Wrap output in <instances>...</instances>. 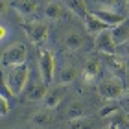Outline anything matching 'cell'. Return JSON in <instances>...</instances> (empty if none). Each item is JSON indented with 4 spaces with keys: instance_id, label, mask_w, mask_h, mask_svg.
Wrapping results in <instances>:
<instances>
[{
    "instance_id": "ac0fdd59",
    "label": "cell",
    "mask_w": 129,
    "mask_h": 129,
    "mask_svg": "<svg viewBox=\"0 0 129 129\" xmlns=\"http://www.w3.org/2000/svg\"><path fill=\"white\" fill-rule=\"evenodd\" d=\"M63 17V6L59 2H48L44 6V19L46 20H59Z\"/></svg>"
},
{
    "instance_id": "7402d4cb",
    "label": "cell",
    "mask_w": 129,
    "mask_h": 129,
    "mask_svg": "<svg viewBox=\"0 0 129 129\" xmlns=\"http://www.w3.org/2000/svg\"><path fill=\"white\" fill-rule=\"evenodd\" d=\"M116 113H120V103L116 100H107V103L100 109V116L102 118H109V116H113Z\"/></svg>"
},
{
    "instance_id": "5bb4252c",
    "label": "cell",
    "mask_w": 129,
    "mask_h": 129,
    "mask_svg": "<svg viewBox=\"0 0 129 129\" xmlns=\"http://www.w3.org/2000/svg\"><path fill=\"white\" fill-rule=\"evenodd\" d=\"M98 74H100V64H98V61H94V59L85 61L83 68H81V76H83L85 83H92V81L98 78Z\"/></svg>"
},
{
    "instance_id": "5b68a950",
    "label": "cell",
    "mask_w": 129,
    "mask_h": 129,
    "mask_svg": "<svg viewBox=\"0 0 129 129\" xmlns=\"http://www.w3.org/2000/svg\"><path fill=\"white\" fill-rule=\"evenodd\" d=\"M39 72L46 81V85H52L54 81V72H55V59L50 50L41 48L39 50Z\"/></svg>"
},
{
    "instance_id": "8fae6325",
    "label": "cell",
    "mask_w": 129,
    "mask_h": 129,
    "mask_svg": "<svg viewBox=\"0 0 129 129\" xmlns=\"http://www.w3.org/2000/svg\"><path fill=\"white\" fill-rule=\"evenodd\" d=\"M111 33H113V41L116 46H122L124 43H127L129 41V20L125 19L122 24L111 28Z\"/></svg>"
},
{
    "instance_id": "d6986e66",
    "label": "cell",
    "mask_w": 129,
    "mask_h": 129,
    "mask_svg": "<svg viewBox=\"0 0 129 129\" xmlns=\"http://www.w3.org/2000/svg\"><path fill=\"white\" fill-rule=\"evenodd\" d=\"M57 79H59V85H70V83H74L76 79H78V68L76 67H64L59 76H57Z\"/></svg>"
},
{
    "instance_id": "d4e9b609",
    "label": "cell",
    "mask_w": 129,
    "mask_h": 129,
    "mask_svg": "<svg viewBox=\"0 0 129 129\" xmlns=\"http://www.w3.org/2000/svg\"><path fill=\"white\" fill-rule=\"evenodd\" d=\"M0 113H2V116H6L9 113V102H8L6 94H0Z\"/></svg>"
},
{
    "instance_id": "83f0119b",
    "label": "cell",
    "mask_w": 129,
    "mask_h": 129,
    "mask_svg": "<svg viewBox=\"0 0 129 129\" xmlns=\"http://www.w3.org/2000/svg\"><path fill=\"white\" fill-rule=\"evenodd\" d=\"M122 102H124V103L127 105V107H129V92H125V94L122 96Z\"/></svg>"
},
{
    "instance_id": "6da1fadb",
    "label": "cell",
    "mask_w": 129,
    "mask_h": 129,
    "mask_svg": "<svg viewBox=\"0 0 129 129\" xmlns=\"http://www.w3.org/2000/svg\"><path fill=\"white\" fill-rule=\"evenodd\" d=\"M28 81H30V68L28 64H19V67H13V68H8L6 72V78H4V85L8 87V90L11 92V96H19L22 94V90L26 89Z\"/></svg>"
},
{
    "instance_id": "52a82bcc",
    "label": "cell",
    "mask_w": 129,
    "mask_h": 129,
    "mask_svg": "<svg viewBox=\"0 0 129 129\" xmlns=\"http://www.w3.org/2000/svg\"><path fill=\"white\" fill-rule=\"evenodd\" d=\"M94 46L98 52H102L103 55H118V46L114 44L113 41V33H111V28L109 30L102 31L100 35L94 37Z\"/></svg>"
},
{
    "instance_id": "603a6c76",
    "label": "cell",
    "mask_w": 129,
    "mask_h": 129,
    "mask_svg": "<svg viewBox=\"0 0 129 129\" xmlns=\"http://www.w3.org/2000/svg\"><path fill=\"white\" fill-rule=\"evenodd\" d=\"M68 129H94V122L92 118H76V120H70L68 122Z\"/></svg>"
},
{
    "instance_id": "f1b7e54d",
    "label": "cell",
    "mask_w": 129,
    "mask_h": 129,
    "mask_svg": "<svg viewBox=\"0 0 129 129\" xmlns=\"http://www.w3.org/2000/svg\"><path fill=\"white\" fill-rule=\"evenodd\" d=\"M125 9L129 11V0H125Z\"/></svg>"
},
{
    "instance_id": "f546056e",
    "label": "cell",
    "mask_w": 129,
    "mask_h": 129,
    "mask_svg": "<svg viewBox=\"0 0 129 129\" xmlns=\"http://www.w3.org/2000/svg\"><path fill=\"white\" fill-rule=\"evenodd\" d=\"M127 120H129V111H127Z\"/></svg>"
},
{
    "instance_id": "4316f807",
    "label": "cell",
    "mask_w": 129,
    "mask_h": 129,
    "mask_svg": "<svg viewBox=\"0 0 129 129\" xmlns=\"http://www.w3.org/2000/svg\"><path fill=\"white\" fill-rule=\"evenodd\" d=\"M6 35H8V30H6V26L0 28V39H6Z\"/></svg>"
},
{
    "instance_id": "7a4b0ae2",
    "label": "cell",
    "mask_w": 129,
    "mask_h": 129,
    "mask_svg": "<svg viewBox=\"0 0 129 129\" xmlns=\"http://www.w3.org/2000/svg\"><path fill=\"white\" fill-rule=\"evenodd\" d=\"M26 63V46L22 43H13L4 50L2 54V64L4 68H13Z\"/></svg>"
},
{
    "instance_id": "cb8c5ba5",
    "label": "cell",
    "mask_w": 129,
    "mask_h": 129,
    "mask_svg": "<svg viewBox=\"0 0 129 129\" xmlns=\"http://www.w3.org/2000/svg\"><path fill=\"white\" fill-rule=\"evenodd\" d=\"M96 4L102 9H114L116 6L120 4V0H96Z\"/></svg>"
},
{
    "instance_id": "4fadbf2b",
    "label": "cell",
    "mask_w": 129,
    "mask_h": 129,
    "mask_svg": "<svg viewBox=\"0 0 129 129\" xmlns=\"http://www.w3.org/2000/svg\"><path fill=\"white\" fill-rule=\"evenodd\" d=\"M63 43H64V46H67L68 50L76 52V50H79L81 46H83L85 39H83V35H81L78 30H70V31H67V33H64Z\"/></svg>"
},
{
    "instance_id": "9a60e30c",
    "label": "cell",
    "mask_w": 129,
    "mask_h": 129,
    "mask_svg": "<svg viewBox=\"0 0 129 129\" xmlns=\"http://www.w3.org/2000/svg\"><path fill=\"white\" fill-rule=\"evenodd\" d=\"M107 64H109V70L116 76V78H124V74L127 70L124 59H120L118 55H107Z\"/></svg>"
},
{
    "instance_id": "30bf717a",
    "label": "cell",
    "mask_w": 129,
    "mask_h": 129,
    "mask_svg": "<svg viewBox=\"0 0 129 129\" xmlns=\"http://www.w3.org/2000/svg\"><path fill=\"white\" fill-rule=\"evenodd\" d=\"M92 13H94L100 20H103L109 28H114V26H118L125 20V17L116 13V9H96V11H92Z\"/></svg>"
},
{
    "instance_id": "44dd1931",
    "label": "cell",
    "mask_w": 129,
    "mask_h": 129,
    "mask_svg": "<svg viewBox=\"0 0 129 129\" xmlns=\"http://www.w3.org/2000/svg\"><path fill=\"white\" fill-rule=\"evenodd\" d=\"M127 114H122V113H116L113 116L107 118V127L109 129H124L127 125Z\"/></svg>"
},
{
    "instance_id": "9c48e42d",
    "label": "cell",
    "mask_w": 129,
    "mask_h": 129,
    "mask_svg": "<svg viewBox=\"0 0 129 129\" xmlns=\"http://www.w3.org/2000/svg\"><path fill=\"white\" fill-rule=\"evenodd\" d=\"M83 22H85L87 33H89V35H92V37H96V35H100L102 31L109 30V26L105 24L103 20H100L98 17H96L94 13H92V11H89V13H87V17L83 19Z\"/></svg>"
},
{
    "instance_id": "484cf974",
    "label": "cell",
    "mask_w": 129,
    "mask_h": 129,
    "mask_svg": "<svg viewBox=\"0 0 129 129\" xmlns=\"http://www.w3.org/2000/svg\"><path fill=\"white\" fill-rule=\"evenodd\" d=\"M118 54H122L124 57H129V41L124 43L122 46H118Z\"/></svg>"
},
{
    "instance_id": "e0dca14e",
    "label": "cell",
    "mask_w": 129,
    "mask_h": 129,
    "mask_svg": "<svg viewBox=\"0 0 129 129\" xmlns=\"http://www.w3.org/2000/svg\"><path fill=\"white\" fill-rule=\"evenodd\" d=\"M31 124L33 125H37V127H46V125H50L52 124V113H50V109H41L37 111V113H33L31 114Z\"/></svg>"
},
{
    "instance_id": "7c38bea8",
    "label": "cell",
    "mask_w": 129,
    "mask_h": 129,
    "mask_svg": "<svg viewBox=\"0 0 129 129\" xmlns=\"http://www.w3.org/2000/svg\"><path fill=\"white\" fill-rule=\"evenodd\" d=\"M11 6H13V9L20 17H30V15L35 13V9H37V2H35V0H13Z\"/></svg>"
},
{
    "instance_id": "4dcf8cb0",
    "label": "cell",
    "mask_w": 129,
    "mask_h": 129,
    "mask_svg": "<svg viewBox=\"0 0 129 129\" xmlns=\"http://www.w3.org/2000/svg\"><path fill=\"white\" fill-rule=\"evenodd\" d=\"M103 129H109V127H103Z\"/></svg>"
},
{
    "instance_id": "277c9868",
    "label": "cell",
    "mask_w": 129,
    "mask_h": 129,
    "mask_svg": "<svg viewBox=\"0 0 129 129\" xmlns=\"http://www.w3.org/2000/svg\"><path fill=\"white\" fill-rule=\"evenodd\" d=\"M22 30L26 31V35L30 37V41L33 44H44L48 39V24L46 22H39V20H31V22H24Z\"/></svg>"
},
{
    "instance_id": "2e32d148",
    "label": "cell",
    "mask_w": 129,
    "mask_h": 129,
    "mask_svg": "<svg viewBox=\"0 0 129 129\" xmlns=\"http://www.w3.org/2000/svg\"><path fill=\"white\" fill-rule=\"evenodd\" d=\"M63 2H64V6H67V8L72 11L76 17H79L81 20H83L85 17H87V13H89V11H87L85 0H63Z\"/></svg>"
},
{
    "instance_id": "3957f363",
    "label": "cell",
    "mask_w": 129,
    "mask_h": 129,
    "mask_svg": "<svg viewBox=\"0 0 129 129\" xmlns=\"http://www.w3.org/2000/svg\"><path fill=\"white\" fill-rule=\"evenodd\" d=\"M125 94V89H124V83H122V78H113L102 81L100 85V96L103 100H122V96Z\"/></svg>"
},
{
    "instance_id": "ba28073f",
    "label": "cell",
    "mask_w": 129,
    "mask_h": 129,
    "mask_svg": "<svg viewBox=\"0 0 129 129\" xmlns=\"http://www.w3.org/2000/svg\"><path fill=\"white\" fill-rule=\"evenodd\" d=\"M64 94H67V87H64V85H52V87H48V90H46V96L43 100V105L46 109H50V111L55 109L57 105L63 102Z\"/></svg>"
},
{
    "instance_id": "8992f818",
    "label": "cell",
    "mask_w": 129,
    "mask_h": 129,
    "mask_svg": "<svg viewBox=\"0 0 129 129\" xmlns=\"http://www.w3.org/2000/svg\"><path fill=\"white\" fill-rule=\"evenodd\" d=\"M46 90H48V85H46V81L43 79V76L39 72L37 76L30 78V81H28L26 98L30 100V102H43L44 96H46Z\"/></svg>"
},
{
    "instance_id": "ffe728a7",
    "label": "cell",
    "mask_w": 129,
    "mask_h": 129,
    "mask_svg": "<svg viewBox=\"0 0 129 129\" xmlns=\"http://www.w3.org/2000/svg\"><path fill=\"white\" fill-rule=\"evenodd\" d=\"M85 114H87V105L81 102V100H76V102L70 103V107H68V120L83 118Z\"/></svg>"
}]
</instances>
